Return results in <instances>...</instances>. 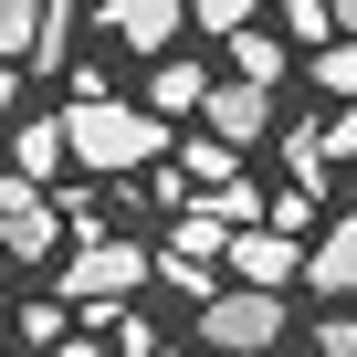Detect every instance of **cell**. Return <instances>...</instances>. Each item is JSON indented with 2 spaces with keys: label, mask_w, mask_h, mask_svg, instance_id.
<instances>
[{
  "label": "cell",
  "mask_w": 357,
  "mask_h": 357,
  "mask_svg": "<svg viewBox=\"0 0 357 357\" xmlns=\"http://www.w3.org/2000/svg\"><path fill=\"white\" fill-rule=\"evenodd\" d=\"M63 126H74V168H95V178H126V168H158L168 158V116L158 105H126V95H74L63 105Z\"/></svg>",
  "instance_id": "cell-1"
},
{
  "label": "cell",
  "mask_w": 357,
  "mask_h": 357,
  "mask_svg": "<svg viewBox=\"0 0 357 357\" xmlns=\"http://www.w3.org/2000/svg\"><path fill=\"white\" fill-rule=\"evenodd\" d=\"M200 336L221 357H273L284 336V284H231V294H200Z\"/></svg>",
  "instance_id": "cell-2"
},
{
  "label": "cell",
  "mask_w": 357,
  "mask_h": 357,
  "mask_svg": "<svg viewBox=\"0 0 357 357\" xmlns=\"http://www.w3.org/2000/svg\"><path fill=\"white\" fill-rule=\"evenodd\" d=\"M158 273V252L147 242H116V231H84L74 252H63V294L74 305H116V294H137Z\"/></svg>",
  "instance_id": "cell-3"
},
{
  "label": "cell",
  "mask_w": 357,
  "mask_h": 357,
  "mask_svg": "<svg viewBox=\"0 0 357 357\" xmlns=\"http://www.w3.org/2000/svg\"><path fill=\"white\" fill-rule=\"evenodd\" d=\"M0 242H11V263H43V252L63 242V200H43V178H32V168L0 178Z\"/></svg>",
  "instance_id": "cell-4"
},
{
  "label": "cell",
  "mask_w": 357,
  "mask_h": 357,
  "mask_svg": "<svg viewBox=\"0 0 357 357\" xmlns=\"http://www.w3.org/2000/svg\"><path fill=\"white\" fill-rule=\"evenodd\" d=\"M221 263H231V284H305V242L284 221H242L221 242Z\"/></svg>",
  "instance_id": "cell-5"
},
{
  "label": "cell",
  "mask_w": 357,
  "mask_h": 357,
  "mask_svg": "<svg viewBox=\"0 0 357 357\" xmlns=\"http://www.w3.org/2000/svg\"><path fill=\"white\" fill-rule=\"evenodd\" d=\"M200 126H211V137H231V147H252V137L273 126V84H252V74H211Z\"/></svg>",
  "instance_id": "cell-6"
},
{
  "label": "cell",
  "mask_w": 357,
  "mask_h": 357,
  "mask_svg": "<svg viewBox=\"0 0 357 357\" xmlns=\"http://www.w3.org/2000/svg\"><path fill=\"white\" fill-rule=\"evenodd\" d=\"M95 22H105V43H126V53H168L178 22H190V0H95Z\"/></svg>",
  "instance_id": "cell-7"
},
{
  "label": "cell",
  "mask_w": 357,
  "mask_h": 357,
  "mask_svg": "<svg viewBox=\"0 0 357 357\" xmlns=\"http://www.w3.org/2000/svg\"><path fill=\"white\" fill-rule=\"evenodd\" d=\"M11 168H32L43 190H53V178L74 168V126H63V116H22V126H11Z\"/></svg>",
  "instance_id": "cell-8"
},
{
  "label": "cell",
  "mask_w": 357,
  "mask_h": 357,
  "mask_svg": "<svg viewBox=\"0 0 357 357\" xmlns=\"http://www.w3.org/2000/svg\"><path fill=\"white\" fill-rule=\"evenodd\" d=\"M305 284H315V294H357V211L305 242Z\"/></svg>",
  "instance_id": "cell-9"
},
{
  "label": "cell",
  "mask_w": 357,
  "mask_h": 357,
  "mask_svg": "<svg viewBox=\"0 0 357 357\" xmlns=\"http://www.w3.org/2000/svg\"><path fill=\"white\" fill-rule=\"evenodd\" d=\"M147 105H158V116H200V105H211V63H168V53H158Z\"/></svg>",
  "instance_id": "cell-10"
},
{
  "label": "cell",
  "mask_w": 357,
  "mask_h": 357,
  "mask_svg": "<svg viewBox=\"0 0 357 357\" xmlns=\"http://www.w3.org/2000/svg\"><path fill=\"white\" fill-rule=\"evenodd\" d=\"M221 63H231V74H252V84H284V43H273L263 22H242V32H221Z\"/></svg>",
  "instance_id": "cell-11"
},
{
  "label": "cell",
  "mask_w": 357,
  "mask_h": 357,
  "mask_svg": "<svg viewBox=\"0 0 357 357\" xmlns=\"http://www.w3.org/2000/svg\"><path fill=\"white\" fill-rule=\"evenodd\" d=\"M43 22H53V0H0V53H11V63H32Z\"/></svg>",
  "instance_id": "cell-12"
},
{
  "label": "cell",
  "mask_w": 357,
  "mask_h": 357,
  "mask_svg": "<svg viewBox=\"0 0 357 357\" xmlns=\"http://www.w3.org/2000/svg\"><path fill=\"white\" fill-rule=\"evenodd\" d=\"M273 22H284V32H294V43L315 53V43L336 32V0H273Z\"/></svg>",
  "instance_id": "cell-13"
},
{
  "label": "cell",
  "mask_w": 357,
  "mask_h": 357,
  "mask_svg": "<svg viewBox=\"0 0 357 357\" xmlns=\"http://www.w3.org/2000/svg\"><path fill=\"white\" fill-rule=\"evenodd\" d=\"M263 11H273V0H190V22H200L211 43H221V32H242V22H263Z\"/></svg>",
  "instance_id": "cell-14"
},
{
  "label": "cell",
  "mask_w": 357,
  "mask_h": 357,
  "mask_svg": "<svg viewBox=\"0 0 357 357\" xmlns=\"http://www.w3.org/2000/svg\"><path fill=\"white\" fill-rule=\"evenodd\" d=\"M211 211H221V221L242 231V221H263V190H252L242 168H231V178H211Z\"/></svg>",
  "instance_id": "cell-15"
},
{
  "label": "cell",
  "mask_w": 357,
  "mask_h": 357,
  "mask_svg": "<svg viewBox=\"0 0 357 357\" xmlns=\"http://www.w3.org/2000/svg\"><path fill=\"white\" fill-rule=\"evenodd\" d=\"M178 168H190V178H231L242 158H231V137H211V126H200L190 147H178Z\"/></svg>",
  "instance_id": "cell-16"
},
{
  "label": "cell",
  "mask_w": 357,
  "mask_h": 357,
  "mask_svg": "<svg viewBox=\"0 0 357 357\" xmlns=\"http://www.w3.org/2000/svg\"><path fill=\"white\" fill-rule=\"evenodd\" d=\"M11 326H22V347H63L74 336V305H22Z\"/></svg>",
  "instance_id": "cell-17"
},
{
  "label": "cell",
  "mask_w": 357,
  "mask_h": 357,
  "mask_svg": "<svg viewBox=\"0 0 357 357\" xmlns=\"http://www.w3.org/2000/svg\"><path fill=\"white\" fill-rule=\"evenodd\" d=\"M284 158H294V178H326V126H284Z\"/></svg>",
  "instance_id": "cell-18"
},
{
  "label": "cell",
  "mask_w": 357,
  "mask_h": 357,
  "mask_svg": "<svg viewBox=\"0 0 357 357\" xmlns=\"http://www.w3.org/2000/svg\"><path fill=\"white\" fill-rule=\"evenodd\" d=\"M273 221H284V231H315V178H294V190L273 200Z\"/></svg>",
  "instance_id": "cell-19"
},
{
  "label": "cell",
  "mask_w": 357,
  "mask_h": 357,
  "mask_svg": "<svg viewBox=\"0 0 357 357\" xmlns=\"http://www.w3.org/2000/svg\"><path fill=\"white\" fill-rule=\"evenodd\" d=\"M315 357H357V315H326L315 326Z\"/></svg>",
  "instance_id": "cell-20"
},
{
  "label": "cell",
  "mask_w": 357,
  "mask_h": 357,
  "mask_svg": "<svg viewBox=\"0 0 357 357\" xmlns=\"http://www.w3.org/2000/svg\"><path fill=\"white\" fill-rule=\"evenodd\" d=\"M43 357H116V347H105L95 326H74V336H63V347H43Z\"/></svg>",
  "instance_id": "cell-21"
},
{
  "label": "cell",
  "mask_w": 357,
  "mask_h": 357,
  "mask_svg": "<svg viewBox=\"0 0 357 357\" xmlns=\"http://www.w3.org/2000/svg\"><path fill=\"white\" fill-rule=\"evenodd\" d=\"M11 95H22V63L0 53V126H11Z\"/></svg>",
  "instance_id": "cell-22"
},
{
  "label": "cell",
  "mask_w": 357,
  "mask_h": 357,
  "mask_svg": "<svg viewBox=\"0 0 357 357\" xmlns=\"http://www.w3.org/2000/svg\"><path fill=\"white\" fill-rule=\"evenodd\" d=\"M158 357H221V347H211V336H200V347H158Z\"/></svg>",
  "instance_id": "cell-23"
},
{
  "label": "cell",
  "mask_w": 357,
  "mask_h": 357,
  "mask_svg": "<svg viewBox=\"0 0 357 357\" xmlns=\"http://www.w3.org/2000/svg\"><path fill=\"white\" fill-rule=\"evenodd\" d=\"M336 32H357V0H336Z\"/></svg>",
  "instance_id": "cell-24"
},
{
  "label": "cell",
  "mask_w": 357,
  "mask_h": 357,
  "mask_svg": "<svg viewBox=\"0 0 357 357\" xmlns=\"http://www.w3.org/2000/svg\"><path fill=\"white\" fill-rule=\"evenodd\" d=\"M347 211H357V178H347Z\"/></svg>",
  "instance_id": "cell-25"
},
{
  "label": "cell",
  "mask_w": 357,
  "mask_h": 357,
  "mask_svg": "<svg viewBox=\"0 0 357 357\" xmlns=\"http://www.w3.org/2000/svg\"><path fill=\"white\" fill-rule=\"evenodd\" d=\"M0 263H11V242H0Z\"/></svg>",
  "instance_id": "cell-26"
}]
</instances>
